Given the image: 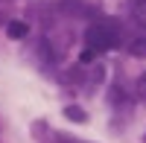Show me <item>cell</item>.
I'll return each instance as SVG.
<instances>
[{
    "label": "cell",
    "mask_w": 146,
    "mask_h": 143,
    "mask_svg": "<svg viewBox=\"0 0 146 143\" xmlns=\"http://www.w3.org/2000/svg\"><path fill=\"white\" fill-rule=\"evenodd\" d=\"M120 41H123V26L117 18H100L85 29V44L94 53L114 50V47H120Z\"/></svg>",
    "instance_id": "obj_1"
},
{
    "label": "cell",
    "mask_w": 146,
    "mask_h": 143,
    "mask_svg": "<svg viewBox=\"0 0 146 143\" xmlns=\"http://www.w3.org/2000/svg\"><path fill=\"white\" fill-rule=\"evenodd\" d=\"M58 6L67 15H94V6H88V0H62Z\"/></svg>",
    "instance_id": "obj_2"
},
{
    "label": "cell",
    "mask_w": 146,
    "mask_h": 143,
    "mask_svg": "<svg viewBox=\"0 0 146 143\" xmlns=\"http://www.w3.org/2000/svg\"><path fill=\"white\" fill-rule=\"evenodd\" d=\"M6 35H9V38H27V35H29V26H27L23 21H9V23H6Z\"/></svg>",
    "instance_id": "obj_3"
},
{
    "label": "cell",
    "mask_w": 146,
    "mask_h": 143,
    "mask_svg": "<svg viewBox=\"0 0 146 143\" xmlns=\"http://www.w3.org/2000/svg\"><path fill=\"white\" fill-rule=\"evenodd\" d=\"M64 117H67V120H73V123H85V120H88L85 108H79V105H67V108H64Z\"/></svg>",
    "instance_id": "obj_4"
},
{
    "label": "cell",
    "mask_w": 146,
    "mask_h": 143,
    "mask_svg": "<svg viewBox=\"0 0 146 143\" xmlns=\"http://www.w3.org/2000/svg\"><path fill=\"white\" fill-rule=\"evenodd\" d=\"M129 53L135 56V58H146V38H137V41H131V44H129Z\"/></svg>",
    "instance_id": "obj_5"
},
{
    "label": "cell",
    "mask_w": 146,
    "mask_h": 143,
    "mask_svg": "<svg viewBox=\"0 0 146 143\" xmlns=\"http://www.w3.org/2000/svg\"><path fill=\"white\" fill-rule=\"evenodd\" d=\"M131 15H135V21L140 23V26H146V3H135Z\"/></svg>",
    "instance_id": "obj_6"
},
{
    "label": "cell",
    "mask_w": 146,
    "mask_h": 143,
    "mask_svg": "<svg viewBox=\"0 0 146 143\" xmlns=\"http://www.w3.org/2000/svg\"><path fill=\"white\" fill-rule=\"evenodd\" d=\"M53 140H58V143H88V140H76V137H70V134H64V132H56Z\"/></svg>",
    "instance_id": "obj_7"
},
{
    "label": "cell",
    "mask_w": 146,
    "mask_h": 143,
    "mask_svg": "<svg viewBox=\"0 0 146 143\" xmlns=\"http://www.w3.org/2000/svg\"><path fill=\"white\" fill-rule=\"evenodd\" d=\"M137 93L143 97V102H146V73L140 76V82H137Z\"/></svg>",
    "instance_id": "obj_8"
},
{
    "label": "cell",
    "mask_w": 146,
    "mask_h": 143,
    "mask_svg": "<svg viewBox=\"0 0 146 143\" xmlns=\"http://www.w3.org/2000/svg\"><path fill=\"white\" fill-rule=\"evenodd\" d=\"M94 56H96L94 50H82V62H94Z\"/></svg>",
    "instance_id": "obj_9"
},
{
    "label": "cell",
    "mask_w": 146,
    "mask_h": 143,
    "mask_svg": "<svg viewBox=\"0 0 146 143\" xmlns=\"http://www.w3.org/2000/svg\"><path fill=\"white\" fill-rule=\"evenodd\" d=\"M135 3H146V0H135Z\"/></svg>",
    "instance_id": "obj_10"
}]
</instances>
